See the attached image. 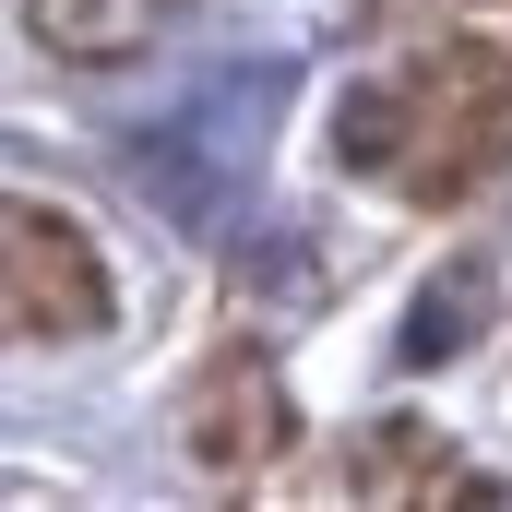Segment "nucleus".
<instances>
[{
  "label": "nucleus",
  "instance_id": "obj_4",
  "mask_svg": "<svg viewBox=\"0 0 512 512\" xmlns=\"http://www.w3.org/2000/svg\"><path fill=\"white\" fill-rule=\"evenodd\" d=\"M155 12H167V0H24V24H36L60 60H131V48L155 36Z\"/></svg>",
  "mask_w": 512,
  "mask_h": 512
},
{
  "label": "nucleus",
  "instance_id": "obj_1",
  "mask_svg": "<svg viewBox=\"0 0 512 512\" xmlns=\"http://www.w3.org/2000/svg\"><path fill=\"white\" fill-rule=\"evenodd\" d=\"M334 167L405 215H465L512 179V48L501 36H405L334 96Z\"/></svg>",
  "mask_w": 512,
  "mask_h": 512
},
{
  "label": "nucleus",
  "instance_id": "obj_2",
  "mask_svg": "<svg viewBox=\"0 0 512 512\" xmlns=\"http://www.w3.org/2000/svg\"><path fill=\"white\" fill-rule=\"evenodd\" d=\"M108 310H120V286H108L96 227L0 191V346H84V334H108Z\"/></svg>",
  "mask_w": 512,
  "mask_h": 512
},
{
  "label": "nucleus",
  "instance_id": "obj_3",
  "mask_svg": "<svg viewBox=\"0 0 512 512\" xmlns=\"http://www.w3.org/2000/svg\"><path fill=\"white\" fill-rule=\"evenodd\" d=\"M179 441H191L203 477H262V465H286V453H298V405L274 382V358H262V346H227V358L191 382V405H179Z\"/></svg>",
  "mask_w": 512,
  "mask_h": 512
},
{
  "label": "nucleus",
  "instance_id": "obj_5",
  "mask_svg": "<svg viewBox=\"0 0 512 512\" xmlns=\"http://www.w3.org/2000/svg\"><path fill=\"white\" fill-rule=\"evenodd\" d=\"M477 310H489V274L465 262V274H453V298H441V286L417 298V322H405V358H429V346H465V334H477Z\"/></svg>",
  "mask_w": 512,
  "mask_h": 512
}]
</instances>
